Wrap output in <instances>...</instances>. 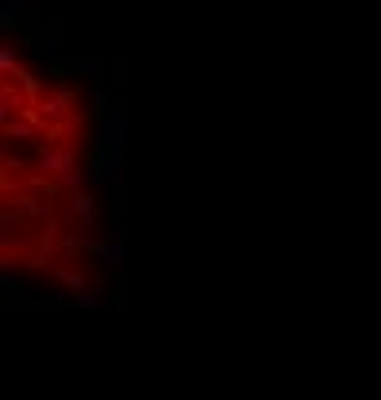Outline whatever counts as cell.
<instances>
[{"instance_id":"6da1fadb","label":"cell","mask_w":381,"mask_h":400,"mask_svg":"<svg viewBox=\"0 0 381 400\" xmlns=\"http://www.w3.org/2000/svg\"><path fill=\"white\" fill-rule=\"evenodd\" d=\"M62 208L69 212V220H73V224H81L85 231H93V224H97V200H93L85 189L62 193Z\"/></svg>"},{"instance_id":"277c9868","label":"cell","mask_w":381,"mask_h":400,"mask_svg":"<svg viewBox=\"0 0 381 400\" xmlns=\"http://www.w3.org/2000/svg\"><path fill=\"white\" fill-rule=\"evenodd\" d=\"M20 258L16 254H0V289L4 293H16L20 289Z\"/></svg>"},{"instance_id":"30bf717a","label":"cell","mask_w":381,"mask_h":400,"mask_svg":"<svg viewBox=\"0 0 381 400\" xmlns=\"http://www.w3.org/2000/svg\"><path fill=\"white\" fill-rule=\"evenodd\" d=\"M81 73H85V78L93 81V85H97V81H100V73H104V66H100L97 58H89V62H81Z\"/></svg>"},{"instance_id":"8992f818","label":"cell","mask_w":381,"mask_h":400,"mask_svg":"<svg viewBox=\"0 0 381 400\" xmlns=\"http://www.w3.org/2000/svg\"><path fill=\"white\" fill-rule=\"evenodd\" d=\"M27 8H31L27 0H0V23H4V27H12V23L20 20Z\"/></svg>"},{"instance_id":"5b68a950","label":"cell","mask_w":381,"mask_h":400,"mask_svg":"<svg viewBox=\"0 0 381 400\" xmlns=\"http://www.w3.org/2000/svg\"><path fill=\"white\" fill-rule=\"evenodd\" d=\"M97 258H100V262H108L112 270H119V266L127 262V243H124V235H112L108 243H100Z\"/></svg>"},{"instance_id":"7a4b0ae2","label":"cell","mask_w":381,"mask_h":400,"mask_svg":"<svg viewBox=\"0 0 381 400\" xmlns=\"http://www.w3.org/2000/svg\"><path fill=\"white\" fill-rule=\"evenodd\" d=\"M119 166H124V158H116V154H100V150H97L89 177H93V181H100V185H108V181H116V177H119Z\"/></svg>"},{"instance_id":"3957f363","label":"cell","mask_w":381,"mask_h":400,"mask_svg":"<svg viewBox=\"0 0 381 400\" xmlns=\"http://www.w3.org/2000/svg\"><path fill=\"white\" fill-rule=\"evenodd\" d=\"M4 127V139H23V143H43V131L35 123H27L23 116H16V119H8V123H0Z\"/></svg>"},{"instance_id":"52a82bcc","label":"cell","mask_w":381,"mask_h":400,"mask_svg":"<svg viewBox=\"0 0 381 400\" xmlns=\"http://www.w3.org/2000/svg\"><path fill=\"white\" fill-rule=\"evenodd\" d=\"M20 58H16V50L8 47V43H4V47H0V73H4V78H12V73H20Z\"/></svg>"},{"instance_id":"ba28073f","label":"cell","mask_w":381,"mask_h":400,"mask_svg":"<svg viewBox=\"0 0 381 400\" xmlns=\"http://www.w3.org/2000/svg\"><path fill=\"white\" fill-rule=\"evenodd\" d=\"M43 54H47V62H54V66L62 62V35L58 31H54L50 39H43Z\"/></svg>"},{"instance_id":"9c48e42d","label":"cell","mask_w":381,"mask_h":400,"mask_svg":"<svg viewBox=\"0 0 381 400\" xmlns=\"http://www.w3.org/2000/svg\"><path fill=\"white\" fill-rule=\"evenodd\" d=\"M100 304H104V296H100L97 289H89V293L73 296V308H100Z\"/></svg>"}]
</instances>
